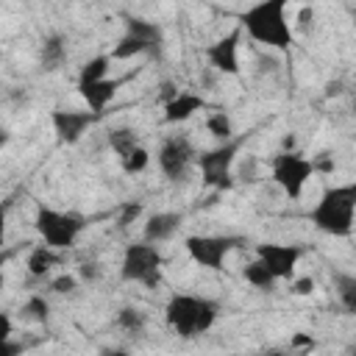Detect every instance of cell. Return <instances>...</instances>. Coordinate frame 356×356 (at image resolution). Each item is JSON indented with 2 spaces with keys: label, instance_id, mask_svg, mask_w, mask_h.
Instances as JSON below:
<instances>
[{
  "label": "cell",
  "instance_id": "cell-1",
  "mask_svg": "<svg viewBox=\"0 0 356 356\" xmlns=\"http://www.w3.org/2000/svg\"><path fill=\"white\" fill-rule=\"evenodd\" d=\"M239 28L253 42L278 53H289L295 44V25L289 22L284 0H261L248 6L239 14Z\"/></svg>",
  "mask_w": 356,
  "mask_h": 356
},
{
  "label": "cell",
  "instance_id": "cell-2",
  "mask_svg": "<svg viewBox=\"0 0 356 356\" xmlns=\"http://www.w3.org/2000/svg\"><path fill=\"white\" fill-rule=\"evenodd\" d=\"M309 220L317 231L328 236H350L356 225V181L325 186L320 192V200L309 211Z\"/></svg>",
  "mask_w": 356,
  "mask_h": 356
},
{
  "label": "cell",
  "instance_id": "cell-3",
  "mask_svg": "<svg viewBox=\"0 0 356 356\" xmlns=\"http://www.w3.org/2000/svg\"><path fill=\"white\" fill-rule=\"evenodd\" d=\"M217 317H220V303L206 295L175 292L164 306V323L181 339H195V337L211 331Z\"/></svg>",
  "mask_w": 356,
  "mask_h": 356
},
{
  "label": "cell",
  "instance_id": "cell-4",
  "mask_svg": "<svg viewBox=\"0 0 356 356\" xmlns=\"http://www.w3.org/2000/svg\"><path fill=\"white\" fill-rule=\"evenodd\" d=\"M33 228H36L42 245L61 253V250H70L78 242V236L86 228V220L78 211H61V209H53V206H39L36 217H33Z\"/></svg>",
  "mask_w": 356,
  "mask_h": 356
},
{
  "label": "cell",
  "instance_id": "cell-5",
  "mask_svg": "<svg viewBox=\"0 0 356 356\" xmlns=\"http://www.w3.org/2000/svg\"><path fill=\"white\" fill-rule=\"evenodd\" d=\"M161 267H164V256L159 250V245L153 242H131L122 250V261H120V275L128 284H142L147 289H156L161 284Z\"/></svg>",
  "mask_w": 356,
  "mask_h": 356
},
{
  "label": "cell",
  "instance_id": "cell-6",
  "mask_svg": "<svg viewBox=\"0 0 356 356\" xmlns=\"http://www.w3.org/2000/svg\"><path fill=\"white\" fill-rule=\"evenodd\" d=\"M314 161L306 159L303 153L298 150H278L273 159H270V175L275 181V186L289 197V200H298L306 189V184L312 181L314 175Z\"/></svg>",
  "mask_w": 356,
  "mask_h": 356
},
{
  "label": "cell",
  "instance_id": "cell-7",
  "mask_svg": "<svg viewBox=\"0 0 356 356\" xmlns=\"http://www.w3.org/2000/svg\"><path fill=\"white\" fill-rule=\"evenodd\" d=\"M236 153H239V139L222 142L206 153L197 156V170L206 186L211 189H228L234 184V164H236Z\"/></svg>",
  "mask_w": 356,
  "mask_h": 356
},
{
  "label": "cell",
  "instance_id": "cell-8",
  "mask_svg": "<svg viewBox=\"0 0 356 356\" xmlns=\"http://www.w3.org/2000/svg\"><path fill=\"white\" fill-rule=\"evenodd\" d=\"M239 236H222V234H192L184 239V248L189 259L203 270H220L222 261L231 256V250L239 245Z\"/></svg>",
  "mask_w": 356,
  "mask_h": 356
},
{
  "label": "cell",
  "instance_id": "cell-9",
  "mask_svg": "<svg viewBox=\"0 0 356 356\" xmlns=\"http://www.w3.org/2000/svg\"><path fill=\"white\" fill-rule=\"evenodd\" d=\"M156 161H159V170H161L164 178L184 181L189 175V170L197 164V150L186 136L175 134V136H167L161 142V147L156 153Z\"/></svg>",
  "mask_w": 356,
  "mask_h": 356
},
{
  "label": "cell",
  "instance_id": "cell-10",
  "mask_svg": "<svg viewBox=\"0 0 356 356\" xmlns=\"http://www.w3.org/2000/svg\"><path fill=\"white\" fill-rule=\"evenodd\" d=\"M303 256L300 245H289V242H261L256 245V259L267 264V270L278 278V281H292L295 278V267Z\"/></svg>",
  "mask_w": 356,
  "mask_h": 356
},
{
  "label": "cell",
  "instance_id": "cell-11",
  "mask_svg": "<svg viewBox=\"0 0 356 356\" xmlns=\"http://www.w3.org/2000/svg\"><path fill=\"white\" fill-rule=\"evenodd\" d=\"M95 120H97V114H92L89 108H53L50 111V125L61 145L81 142L83 134L95 125Z\"/></svg>",
  "mask_w": 356,
  "mask_h": 356
},
{
  "label": "cell",
  "instance_id": "cell-12",
  "mask_svg": "<svg viewBox=\"0 0 356 356\" xmlns=\"http://www.w3.org/2000/svg\"><path fill=\"white\" fill-rule=\"evenodd\" d=\"M239 42H242V28L236 25L231 33L214 39L206 47V61L222 75H239Z\"/></svg>",
  "mask_w": 356,
  "mask_h": 356
},
{
  "label": "cell",
  "instance_id": "cell-13",
  "mask_svg": "<svg viewBox=\"0 0 356 356\" xmlns=\"http://www.w3.org/2000/svg\"><path fill=\"white\" fill-rule=\"evenodd\" d=\"M117 89H120V81H114V78L95 81V83H78V95H81V100H83L86 108H89L92 114H97V117H100V114L106 111V106L114 100Z\"/></svg>",
  "mask_w": 356,
  "mask_h": 356
},
{
  "label": "cell",
  "instance_id": "cell-14",
  "mask_svg": "<svg viewBox=\"0 0 356 356\" xmlns=\"http://www.w3.org/2000/svg\"><path fill=\"white\" fill-rule=\"evenodd\" d=\"M203 108H206V97L197 95V92L184 89V92H178L172 100L164 103V120H167L170 125H178V122H186L192 114H197V111H203Z\"/></svg>",
  "mask_w": 356,
  "mask_h": 356
},
{
  "label": "cell",
  "instance_id": "cell-15",
  "mask_svg": "<svg viewBox=\"0 0 356 356\" xmlns=\"http://www.w3.org/2000/svg\"><path fill=\"white\" fill-rule=\"evenodd\" d=\"M184 222V214L181 211H156L145 220V242H167Z\"/></svg>",
  "mask_w": 356,
  "mask_h": 356
},
{
  "label": "cell",
  "instance_id": "cell-16",
  "mask_svg": "<svg viewBox=\"0 0 356 356\" xmlns=\"http://www.w3.org/2000/svg\"><path fill=\"white\" fill-rule=\"evenodd\" d=\"M64 61H67V36L58 33V31H53V33H47V36L42 39V44H39V67H42L44 72H53V70H58Z\"/></svg>",
  "mask_w": 356,
  "mask_h": 356
},
{
  "label": "cell",
  "instance_id": "cell-17",
  "mask_svg": "<svg viewBox=\"0 0 356 356\" xmlns=\"http://www.w3.org/2000/svg\"><path fill=\"white\" fill-rule=\"evenodd\" d=\"M58 264H61V253L53 250V248H47V245L31 248V253L25 259V270L33 278H47L53 273V267H58Z\"/></svg>",
  "mask_w": 356,
  "mask_h": 356
},
{
  "label": "cell",
  "instance_id": "cell-18",
  "mask_svg": "<svg viewBox=\"0 0 356 356\" xmlns=\"http://www.w3.org/2000/svg\"><path fill=\"white\" fill-rule=\"evenodd\" d=\"M125 33L142 39L153 53L164 44V31H161V25H159V22H150V19H145V17H128V19H125Z\"/></svg>",
  "mask_w": 356,
  "mask_h": 356
},
{
  "label": "cell",
  "instance_id": "cell-19",
  "mask_svg": "<svg viewBox=\"0 0 356 356\" xmlns=\"http://www.w3.org/2000/svg\"><path fill=\"white\" fill-rule=\"evenodd\" d=\"M331 284L337 292V300L345 314H356V273H331Z\"/></svg>",
  "mask_w": 356,
  "mask_h": 356
},
{
  "label": "cell",
  "instance_id": "cell-20",
  "mask_svg": "<svg viewBox=\"0 0 356 356\" xmlns=\"http://www.w3.org/2000/svg\"><path fill=\"white\" fill-rule=\"evenodd\" d=\"M242 278H245V284H250V286L259 289V292H270V289L278 284V278H275V275L267 270V264L259 261V259H253L250 264L242 267Z\"/></svg>",
  "mask_w": 356,
  "mask_h": 356
},
{
  "label": "cell",
  "instance_id": "cell-21",
  "mask_svg": "<svg viewBox=\"0 0 356 356\" xmlns=\"http://www.w3.org/2000/svg\"><path fill=\"white\" fill-rule=\"evenodd\" d=\"M117 325L131 337H142L145 328H147V314L142 309H136V306H122L117 312Z\"/></svg>",
  "mask_w": 356,
  "mask_h": 356
},
{
  "label": "cell",
  "instance_id": "cell-22",
  "mask_svg": "<svg viewBox=\"0 0 356 356\" xmlns=\"http://www.w3.org/2000/svg\"><path fill=\"white\" fill-rule=\"evenodd\" d=\"M108 70H111V56L108 53H100L95 58H89L81 72H78V83H95V81H106L108 78Z\"/></svg>",
  "mask_w": 356,
  "mask_h": 356
},
{
  "label": "cell",
  "instance_id": "cell-23",
  "mask_svg": "<svg viewBox=\"0 0 356 356\" xmlns=\"http://www.w3.org/2000/svg\"><path fill=\"white\" fill-rule=\"evenodd\" d=\"M206 131L222 145V142H231L234 139V122L228 117V111H211L206 117Z\"/></svg>",
  "mask_w": 356,
  "mask_h": 356
},
{
  "label": "cell",
  "instance_id": "cell-24",
  "mask_svg": "<svg viewBox=\"0 0 356 356\" xmlns=\"http://www.w3.org/2000/svg\"><path fill=\"white\" fill-rule=\"evenodd\" d=\"M19 314H22V320H28V323H47V317H50V303H47L44 295H31V298L22 303Z\"/></svg>",
  "mask_w": 356,
  "mask_h": 356
},
{
  "label": "cell",
  "instance_id": "cell-25",
  "mask_svg": "<svg viewBox=\"0 0 356 356\" xmlns=\"http://www.w3.org/2000/svg\"><path fill=\"white\" fill-rule=\"evenodd\" d=\"M136 145H139V136H136L134 128H114V131H108V147L117 153V159L125 156L128 150H134Z\"/></svg>",
  "mask_w": 356,
  "mask_h": 356
},
{
  "label": "cell",
  "instance_id": "cell-26",
  "mask_svg": "<svg viewBox=\"0 0 356 356\" xmlns=\"http://www.w3.org/2000/svg\"><path fill=\"white\" fill-rule=\"evenodd\" d=\"M147 164H150V153H147L145 145H136L134 150H128L125 156H120V167H122V172H128V175L145 172Z\"/></svg>",
  "mask_w": 356,
  "mask_h": 356
},
{
  "label": "cell",
  "instance_id": "cell-27",
  "mask_svg": "<svg viewBox=\"0 0 356 356\" xmlns=\"http://www.w3.org/2000/svg\"><path fill=\"white\" fill-rule=\"evenodd\" d=\"M78 284H81V278H78L75 273H61V275L50 278V289H53L56 295H72V292L78 289Z\"/></svg>",
  "mask_w": 356,
  "mask_h": 356
},
{
  "label": "cell",
  "instance_id": "cell-28",
  "mask_svg": "<svg viewBox=\"0 0 356 356\" xmlns=\"http://www.w3.org/2000/svg\"><path fill=\"white\" fill-rule=\"evenodd\" d=\"M75 275H78L83 284H95V281L103 275V270H100V264H97V261H81Z\"/></svg>",
  "mask_w": 356,
  "mask_h": 356
},
{
  "label": "cell",
  "instance_id": "cell-29",
  "mask_svg": "<svg viewBox=\"0 0 356 356\" xmlns=\"http://www.w3.org/2000/svg\"><path fill=\"white\" fill-rule=\"evenodd\" d=\"M292 292L295 295H312L314 292V278H309V275H303V278H292Z\"/></svg>",
  "mask_w": 356,
  "mask_h": 356
},
{
  "label": "cell",
  "instance_id": "cell-30",
  "mask_svg": "<svg viewBox=\"0 0 356 356\" xmlns=\"http://www.w3.org/2000/svg\"><path fill=\"white\" fill-rule=\"evenodd\" d=\"M11 331H14V328H11V314L3 312V314H0V339H3V342L11 339Z\"/></svg>",
  "mask_w": 356,
  "mask_h": 356
},
{
  "label": "cell",
  "instance_id": "cell-31",
  "mask_svg": "<svg viewBox=\"0 0 356 356\" xmlns=\"http://www.w3.org/2000/svg\"><path fill=\"white\" fill-rule=\"evenodd\" d=\"M139 214V203H128L125 209H122V217H120V225H128L134 217Z\"/></svg>",
  "mask_w": 356,
  "mask_h": 356
},
{
  "label": "cell",
  "instance_id": "cell-32",
  "mask_svg": "<svg viewBox=\"0 0 356 356\" xmlns=\"http://www.w3.org/2000/svg\"><path fill=\"white\" fill-rule=\"evenodd\" d=\"M19 350H22L19 342H14V339H6V342H3V356H17Z\"/></svg>",
  "mask_w": 356,
  "mask_h": 356
},
{
  "label": "cell",
  "instance_id": "cell-33",
  "mask_svg": "<svg viewBox=\"0 0 356 356\" xmlns=\"http://www.w3.org/2000/svg\"><path fill=\"white\" fill-rule=\"evenodd\" d=\"M97 356H131L125 348H103Z\"/></svg>",
  "mask_w": 356,
  "mask_h": 356
},
{
  "label": "cell",
  "instance_id": "cell-34",
  "mask_svg": "<svg viewBox=\"0 0 356 356\" xmlns=\"http://www.w3.org/2000/svg\"><path fill=\"white\" fill-rule=\"evenodd\" d=\"M348 353H350V356H356V345H353V348H350V350H348Z\"/></svg>",
  "mask_w": 356,
  "mask_h": 356
},
{
  "label": "cell",
  "instance_id": "cell-35",
  "mask_svg": "<svg viewBox=\"0 0 356 356\" xmlns=\"http://www.w3.org/2000/svg\"><path fill=\"white\" fill-rule=\"evenodd\" d=\"M353 114H356V97H353Z\"/></svg>",
  "mask_w": 356,
  "mask_h": 356
}]
</instances>
